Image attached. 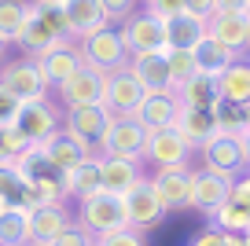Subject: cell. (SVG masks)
Returning <instances> with one entry per match:
<instances>
[{"mask_svg": "<svg viewBox=\"0 0 250 246\" xmlns=\"http://www.w3.org/2000/svg\"><path fill=\"white\" fill-rule=\"evenodd\" d=\"M33 4H66V0H33Z\"/></svg>", "mask_w": 250, "mask_h": 246, "instance_id": "681fc988", "label": "cell"}, {"mask_svg": "<svg viewBox=\"0 0 250 246\" xmlns=\"http://www.w3.org/2000/svg\"><path fill=\"white\" fill-rule=\"evenodd\" d=\"M232 202H239V206H250V169H243L239 177L232 180Z\"/></svg>", "mask_w": 250, "mask_h": 246, "instance_id": "ee69618b", "label": "cell"}, {"mask_svg": "<svg viewBox=\"0 0 250 246\" xmlns=\"http://www.w3.org/2000/svg\"><path fill=\"white\" fill-rule=\"evenodd\" d=\"M30 147V140L22 136V132L11 125V129H0V165L4 162H15V158H22V151Z\"/></svg>", "mask_w": 250, "mask_h": 246, "instance_id": "8d00e7d4", "label": "cell"}, {"mask_svg": "<svg viewBox=\"0 0 250 246\" xmlns=\"http://www.w3.org/2000/svg\"><path fill=\"white\" fill-rule=\"evenodd\" d=\"M247 11H250V0H247Z\"/></svg>", "mask_w": 250, "mask_h": 246, "instance_id": "f5cc1de1", "label": "cell"}, {"mask_svg": "<svg viewBox=\"0 0 250 246\" xmlns=\"http://www.w3.org/2000/svg\"><path fill=\"white\" fill-rule=\"evenodd\" d=\"M239 144H243V162H247V169H250V129L239 136Z\"/></svg>", "mask_w": 250, "mask_h": 246, "instance_id": "7dc6e473", "label": "cell"}, {"mask_svg": "<svg viewBox=\"0 0 250 246\" xmlns=\"http://www.w3.org/2000/svg\"><path fill=\"white\" fill-rule=\"evenodd\" d=\"M55 44H62V37L37 15V8H33V0H30V19H26V30H22V37H19V48H22V55H30V59H41V55L52 52Z\"/></svg>", "mask_w": 250, "mask_h": 246, "instance_id": "484cf974", "label": "cell"}, {"mask_svg": "<svg viewBox=\"0 0 250 246\" xmlns=\"http://www.w3.org/2000/svg\"><path fill=\"white\" fill-rule=\"evenodd\" d=\"M213 125H217V136H243V132H247L243 107H235V103H221V107H213Z\"/></svg>", "mask_w": 250, "mask_h": 246, "instance_id": "d590c367", "label": "cell"}, {"mask_svg": "<svg viewBox=\"0 0 250 246\" xmlns=\"http://www.w3.org/2000/svg\"><path fill=\"white\" fill-rule=\"evenodd\" d=\"M195 59H199V74H213V77H221L228 66H232L239 55L232 52V48H225L221 41H213V37H206L203 44L195 48Z\"/></svg>", "mask_w": 250, "mask_h": 246, "instance_id": "1f68e13d", "label": "cell"}, {"mask_svg": "<svg viewBox=\"0 0 250 246\" xmlns=\"http://www.w3.org/2000/svg\"><path fill=\"white\" fill-rule=\"evenodd\" d=\"M62 118H66V110H62L59 103H52V100L22 103L15 129L22 132V136L30 140V144H44L48 136H55V132L62 129Z\"/></svg>", "mask_w": 250, "mask_h": 246, "instance_id": "ba28073f", "label": "cell"}, {"mask_svg": "<svg viewBox=\"0 0 250 246\" xmlns=\"http://www.w3.org/2000/svg\"><path fill=\"white\" fill-rule=\"evenodd\" d=\"M210 37L232 48L235 55L250 52V11H213L210 19Z\"/></svg>", "mask_w": 250, "mask_h": 246, "instance_id": "9a60e30c", "label": "cell"}, {"mask_svg": "<svg viewBox=\"0 0 250 246\" xmlns=\"http://www.w3.org/2000/svg\"><path fill=\"white\" fill-rule=\"evenodd\" d=\"M30 206H8L0 213V246H30Z\"/></svg>", "mask_w": 250, "mask_h": 246, "instance_id": "f1b7e54d", "label": "cell"}, {"mask_svg": "<svg viewBox=\"0 0 250 246\" xmlns=\"http://www.w3.org/2000/svg\"><path fill=\"white\" fill-rule=\"evenodd\" d=\"M177 103L180 107H199V110H213L221 107V85L213 74H195L188 77L184 85H177Z\"/></svg>", "mask_w": 250, "mask_h": 246, "instance_id": "cb8c5ba5", "label": "cell"}, {"mask_svg": "<svg viewBox=\"0 0 250 246\" xmlns=\"http://www.w3.org/2000/svg\"><path fill=\"white\" fill-rule=\"evenodd\" d=\"M191 173H195V165L155 169V173H151V184H155L166 213H184V209H191Z\"/></svg>", "mask_w": 250, "mask_h": 246, "instance_id": "7c38bea8", "label": "cell"}, {"mask_svg": "<svg viewBox=\"0 0 250 246\" xmlns=\"http://www.w3.org/2000/svg\"><path fill=\"white\" fill-rule=\"evenodd\" d=\"M210 37V22L180 11V15L166 19V48H199Z\"/></svg>", "mask_w": 250, "mask_h": 246, "instance_id": "d4e9b609", "label": "cell"}, {"mask_svg": "<svg viewBox=\"0 0 250 246\" xmlns=\"http://www.w3.org/2000/svg\"><path fill=\"white\" fill-rule=\"evenodd\" d=\"M96 246H147V239L136 228H118V231H110V235H100Z\"/></svg>", "mask_w": 250, "mask_h": 246, "instance_id": "74e56055", "label": "cell"}, {"mask_svg": "<svg viewBox=\"0 0 250 246\" xmlns=\"http://www.w3.org/2000/svg\"><path fill=\"white\" fill-rule=\"evenodd\" d=\"M19 110H22V103L0 85V129H11V125L19 122Z\"/></svg>", "mask_w": 250, "mask_h": 246, "instance_id": "60d3db41", "label": "cell"}, {"mask_svg": "<svg viewBox=\"0 0 250 246\" xmlns=\"http://www.w3.org/2000/svg\"><path fill=\"white\" fill-rule=\"evenodd\" d=\"M239 239L243 235H228V231H221V228H213V224H210V228H203L188 246H239Z\"/></svg>", "mask_w": 250, "mask_h": 246, "instance_id": "f35d334b", "label": "cell"}, {"mask_svg": "<svg viewBox=\"0 0 250 246\" xmlns=\"http://www.w3.org/2000/svg\"><path fill=\"white\" fill-rule=\"evenodd\" d=\"M4 52H8V41H4V37H0V59H4Z\"/></svg>", "mask_w": 250, "mask_h": 246, "instance_id": "f907efd6", "label": "cell"}, {"mask_svg": "<svg viewBox=\"0 0 250 246\" xmlns=\"http://www.w3.org/2000/svg\"><path fill=\"white\" fill-rule=\"evenodd\" d=\"M243 118H247V129H250V103L243 107Z\"/></svg>", "mask_w": 250, "mask_h": 246, "instance_id": "c3c4849f", "label": "cell"}, {"mask_svg": "<svg viewBox=\"0 0 250 246\" xmlns=\"http://www.w3.org/2000/svg\"><path fill=\"white\" fill-rule=\"evenodd\" d=\"M74 221H78L85 231H92L96 239L110 235V231H118V228H129V217H125V195H114V191H103V187H100L96 195L81 199Z\"/></svg>", "mask_w": 250, "mask_h": 246, "instance_id": "6da1fadb", "label": "cell"}, {"mask_svg": "<svg viewBox=\"0 0 250 246\" xmlns=\"http://www.w3.org/2000/svg\"><path fill=\"white\" fill-rule=\"evenodd\" d=\"M125 217H129V228H136V231H151L166 217V206L158 199L151 177H144L133 191H125Z\"/></svg>", "mask_w": 250, "mask_h": 246, "instance_id": "8fae6325", "label": "cell"}, {"mask_svg": "<svg viewBox=\"0 0 250 246\" xmlns=\"http://www.w3.org/2000/svg\"><path fill=\"white\" fill-rule=\"evenodd\" d=\"M129 70H133V77L144 85V92H173V74H169L166 52L129 55Z\"/></svg>", "mask_w": 250, "mask_h": 246, "instance_id": "e0dca14e", "label": "cell"}, {"mask_svg": "<svg viewBox=\"0 0 250 246\" xmlns=\"http://www.w3.org/2000/svg\"><path fill=\"white\" fill-rule=\"evenodd\" d=\"M166 59H169V74H173V92H177V85H184L188 77L199 74L195 48H166Z\"/></svg>", "mask_w": 250, "mask_h": 246, "instance_id": "e575fe53", "label": "cell"}, {"mask_svg": "<svg viewBox=\"0 0 250 246\" xmlns=\"http://www.w3.org/2000/svg\"><path fill=\"white\" fill-rule=\"evenodd\" d=\"M37 62H41V70H44V77L52 81V88L62 85L66 77H74L81 66H85L81 55H78V41H62V44H55L52 52H44Z\"/></svg>", "mask_w": 250, "mask_h": 246, "instance_id": "603a6c76", "label": "cell"}, {"mask_svg": "<svg viewBox=\"0 0 250 246\" xmlns=\"http://www.w3.org/2000/svg\"><path fill=\"white\" fill-rule=\"evenodd\" d=\"M78 55L88 70H100V74H114V70L129 66V48H125L118 26H107L100 33H88L78 41Z\"/></svg>", "mask_w": 250, "mask_h": 246, "instance_id": "7a4b0ae2", "label": "cell"}, {"mask_svg": "<svg viewBox=\"0 0 250 246\" xmlns=\"http://www.w3.org/2000/svg\"><path fill=\"white\" fill-rule=\"evenodd\" d=\"M210 221H213V228L228 231V235H250V206H239V202H232V199H228Z\"/></svg>", "mask_w": 250, "mask_h": 246, "instance_id": "836d02e7", "label": "cell"}, {"mask_svg": "<svg viewBox=\"0 0 250 246\" xmlns=\"http://www.w3.org/2000/svg\"><path fill=\"white\" fill-rule=\"evenodd\" d=\"M66 202V187H62V177L59 173H41V177L30 180V195H26V206L37 209V206H59Z\"/></svg>", "mask_w": 250, "mask_h": 246, "instance_id": "f546056e", "label": "cell"}, {"mask_svg": "<svg viewBox=\"0 0 250 246\" xmlns=\"http://www.w3.org/2000/svg\"><path fill=\"white\" fill-rule=\"evenodd\" d=\"M30 246H37V243H30Z\"/></svg>", "mask_w": 250, "mask_h": 246, "instance_id": "db71d44e", "label": "cell"}, {"mask_svg": "<svg viewBox=\"0 0 250 246\" xmlns=\"http://www.w3.org/2000/svg\"><path fill=\"white\" fill-rule=\"evenodd\" d=\"M217 85H221V103L247 107L250 103V59L247 55H239V59L217 77Z\"/></svg>", "mask_w": 250, "mask_h": 246, "instance_id": "4316f807", "label": "cell"}, {"mask_svg": "<svg viewBox=\"0 0 250 246\" xmlns=\"http://www.w3.org/2000/svg\"><path fill=\"white\" fill-rule=\"evenodd\" d=\"M144 147H147V129L136 118H110L96 154H103V158H140L144 162Z\"/></svg>", "mask_w": 250, "mask_h": 246, "instance_id": "277c9868", "label": "cell"}, {"mask_svg": "<svg viewBox=\"0 0 250 246\" xmlns=\"http://www.w3.org/2000/svg\"><path fill=\"white\" fill-rule=\"evenodd\" d=\"M191 147L184 144L177 129H155L147 132V147H144V162L155 165V169H180V165H191Z\"/></svg>", "mask_w": 250, "mask_h": 246, "instance_id": "8992f818", "label": "cell"}, {"mask_svg": "<svg viewBox=\"0 0 250 246\" xmlns=\"http://www.w3.org/2000/svg\"><path fill=\"white\" fill-rule=\"evenodd\" d=\"M103 81H107V74L81 66L74 77H66L62 85H55V92H59V107L70 110V107H88V103H103Z\"/></svg>", "mask_w": 250, "mask_h": 246, "instance_id": "4fadbf2b", "label": "cell"}, {"mask_svg": "<svg viewBox=\"0 0 250 246\" xmlns=\"http://www.w3.org/2000/svg\"><path fill=\"white\" fill-rule=\"evenodd\" d=\"M70 224H74V217H70V209H66V202L30 209V235H33V243H37V246H52L62 231L70 228Z\"/></svg>", "mask_w": 250, "mask_h": 246, "instance_id": "d6986e66", "label": "cell"}, {"mask_svg": "<svg viewBox=\"0 0 250 246\" xmlns=\"http://www.w3.org/2000/svg\"><path fill=\"white\" fill-rule=\"evenodd\" d=\"M173 129L184 136V144L191 147V151H199L203 144H210V140L217 136L213 110H199V107H180V114H177V122H173Z\"/></svg>", "mask_w": 250, "mask_h": 246, "instance_id": "7402d4cb", "label": "cell"}, {"mask_svg": "<svg viewBox=\"0 0 250 246\" xmlns=\"http://www.w3.org/2000/svg\"><path fill=\"white\" fill-rule=\"evenodd\" d=\"M30 173L19 169V162H4L0 165V199L8 206H26V195H30Z\"/></svg>", "mask_w": 250, "mask_h": 246, "instance_id": "4dcf8cb0", "label": "cell"}, {"mask_svg": "<svg viewBox=\"0 0 250 246\" xmlns=\"http://www.w3.org/2000/svg\"><path fill=\"white\" fill-rule=\"evenodd\" d=\"M147 162L140 158H103L100 154V187L103 191H114V195H125L133 191L147 173H144Z\"/></svg>", "mask_w": 250, "mask_h": 246, "instance_id": "2e32d148", "label": "cell"}, {"mask_svg": "<svg viewBox=\"0 0 250 246\" xmlns=\"http://www.w3.org/2000/svg\"><path fill=\"white\" fill-rule=\"evenodd\" d=\"M144 4H147V0H144Z\"/></svg>", "mask_w": 250, "mask_h": 246, "instance_id": "11a10c76", "label": "cell"}, {"mask_svg": "<svg viewBox=\"0 0 250 246\" xmlns=\"http://www.w3.org/2000/svg\"><path fill=\"white\" fill-rule=\"evenodd\" d=\"M144 11H151L155 19H162V22H166V19H173V15L184 11V0H147Z\"/></svg>", "mask_w": 250, "mask_h": 246, "instance_id": "7bdbcfd3", "label": "cell"}, {"mask_svg": "<svg viewBox=\"0 0 250 246\" xmlns=\"http://www.w3.org/2000/svg\"><path fill=\"white\" fill-rule=\"evenodd\" d=\"M100 4H103V11H107L110 26H122L129 15H136V4H140V0H100Z\"/></svg>", "mask_w": 250, "mask_h": 246, "instance_id": "ab89813d", "label": "cell"}, {"mask_svg": "<svg viewBox=\"0 0 250 246\" xmlns=\"http://www.w3.org/2000/svg\"><path fill=\"white\" fill-rule=\"evenodd\" d=\"M110 110L103 107V103H88V107H70L66 110V118H62V129L70 132V136H78L81 144L88 147V151L96 154V147H100L103 132H107L110 125Z\"/></svg>", "mask_w": 250, "mask_h": 246, "instance_id": "30bf717a", "label": "cell"}, {"mask_svg": "<svg viewBox=\"0 0 250 246\" xmlns=\"http://www.w3.org/2000/svg\"><path fill=\"white\" fill-rule=\"evenodd\" d=\"M52 246H96V235H92V231H85L78 221H74V224H70L66 231H62V235L55 239Z\"/></svg>", "mask_w": 250, "mask_h": 246, "instance_id": "b9f144b4", "label": "cell"}, {"mask_svg": "<svg viewBox=\"0 0 250 246\" xmlns=\"http://www.w3.org/2000/svg\"><path fill=\"white\" fill-rule=\"evenodd\" d=\"M62 11H66V22H70V37L74 41L88 37V33H100V30L110 26V19H107V11H103L100 0H66Z\"/></svg>", "mask_w": 250, "mask_h": 246, "instance_id": "ffe728a7", "label": "cell"}, {"mask_svg": "<svg viewBox=\"0 0 250 246\" xmlns=\"http://www.w3.org/2000/svg\"><path fill=\"white\" fill-rule=\"evenodd\" d=\"M228 199H232V180L217 177V173H206V169L195 165V173H191V209L213 217Z\"/></svg>", "mask_w": 250, "mask_h": 246, "instance_id": "5bb4252c", "label": "cell"}, {"mask_svg": "<svg viewBox=\"0 0 250 246\" xmlns=\"http://www.w3.org/2000/svg\"><path fill=\"white\" fill-rule=\"evenodd\" d=\"M4 209H8V202H4V199H0V213H4Z\"/></svg>", "mask_w": 250, "mask_h": 246, "instance_id": "816d5d0a", "label": "cell"}, {"mask_svg": "<svg viewBox=\"0 0 250 246\" xmlns=\"http://www.w3.org/2000/svg\"><path fill=\"white\" fill-rule=\"evenodd\" d=\"M0 85L8 88V92L15 96L19 103H37V100H48V92H52V81L44 77L41 62H37V59H30V55L4 62V66H0Z\"/></svg>", "mask_w": 250, "mask_h": 246, "instance_id": "3957f363", "label": "cell"}, {"mask_svg": "<svg viewBox=\"0 0 250 246\" xmlns=\"http://www.w3.org/2000/svg\"><path fill=\"white\" fill-rule=\"evenodd\" d=\"M41 147H44V154H48V165H52L59 177H62V173H70V169H78L81 162L92 154V151H88V147L81 144L78 136H70L66 129H59L55 136H48Z\"/></svg>", "mask_w": 250, "mask_h": 246, "instance_id": "ac0fdd59", "label": "cell"}, {"mask_svg": "<svg viewBox=\"0 0 250 246\" xmlns=\"http://www.w3.org/2000/svg\"><path fill=\"white\" fill-rule=\"evenodd\" d=\"M217 11H247V0H217Z\"/></svg>", "mask_w": 250, "mask_h": 246, "instance_id": "bcb514c9", "label": "cell"}, {"mask_svg": "<svg viewBox=\"0 0 250 246\" xmlns=\"http://www.w3.org/2000/svg\"><path fill=\"white\" fill-rule=\"evenodd\" d=\"M195 154H199V169L217 173V177H228V180H235L243 169H247L239 136H213L210 144H203Z\"/></svg>", "mask_w": 250, "mask_h": 246, "instance_id": "52a82bcc", "label": "cell"}, {"mask_svg": "<svg viewBox=\"0 0 250 246\" xmlns=\"http://www.w3.org/2000/svg\"><path fill=\"white\" fill-rule=\"evenodd\" d=\"M184 11H188V15H195V19H206V22H210L213 11H217V0H184Z\"/></svg>", "mask_w": 250, "mask_h": 246, "instance_id": "f6af8a7d", "label": "cell"}, {"mask_svg": "<svg viewBox=\"0 0 250 246\" xmlns=\"http://www.w3.org/2000/svg\"><path fill=\"white\" fill-rule=\"evenodd\" d=\"M177 114H180V103H177L173 92H147L144 103H140V110H136L133 118L147 132H155V129H169V125L177 122Z\"/></svg>", "mask_w": 250, "mask_h": 246, "instance_id": "44dd1931", "label": "cell"}, {"mask_svg": "<svg viewBox=\"0 0 250 246\" xmlns=\"http://www.w3.org/2000/svg\"><path fill=\"white\" fill-rule=\"evenodd\" d=\"M144 96L147 92H144V85L133 77L129 66L107 74V81H103V107H107L114 118H133L136 110H140Z\"/></svg>", "mask_w": 250, "mask_h": 246, "instance_id": "5b68a950", "label": "cell"}, {"mask_svg": "<svg viewBox=\"0 0 250 246\" xmlns=\"http://www.w3.org/2000/svg\"><path fill=\"white\" fill-rule=\"evenodd\" d=\"M30 19V0H0V37L8 44H19Z\"/></svg>", "mask_w": 250, "mask_h": 246, "instance_id": "d6a6232c", "label": "cell"}, {"mask_svg": "<svg viewBox=\"0 0 250 246\" xmlns=\"http://www.w3.org/2000/svg\"><path fill=\"white\" fill-rule=\"evenodd\" d=\"M62 187H66V199H78V202L100 191V154H88L78 169L62 173Z\"/></svg>", "mask_w": 250, "mask_h": 246, "instance_id": "83f0119b", "label": "cell"}, {"mask_svg": "<svg viewBox=\"0 0 250 246\" xmlns=\"http://www.w3.org/2000/svg\"><path fill=\"white\" fill-rule=\"evenodd\" d=\"M118 33H122L129 55L166 52V22H162V19H155L151 11H136V15H129L122 26H118Z\"/></svg>", "mask_w": 250, "mask_h": 246, "instance_id": "9c48e42d", "label": "cell"}]
</instances>
